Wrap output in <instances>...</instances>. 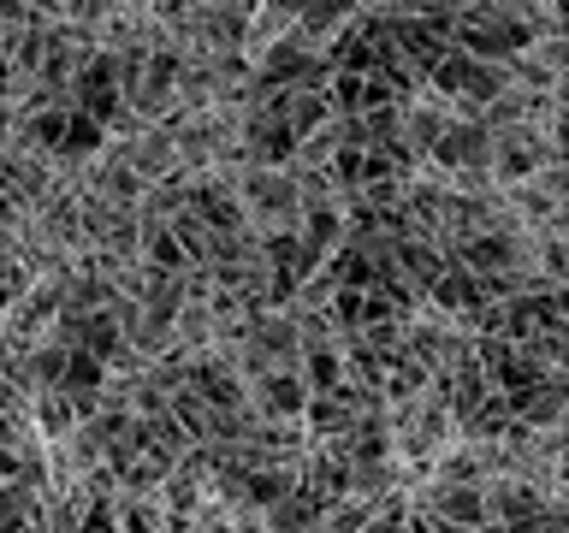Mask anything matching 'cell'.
<instances>
[{"mask_svg":"<svg viewBox=\"0 0 569 533\" xmlns=\"http://www.w3.org/2000/svg\"><path fill=\"white\" fill-rule=\"evenodd\" d=\"M510 533H563V504H551V510H540L533 522H522V527H510Z\"/></svg>","mask_w":569,"mask_h":533,"instance_id":"6","label":"cell"},{"mask_svg":"<svg viewBox=\"0 0 569 533\" xmlns=\"http://www.w3.org/2000/svg\"><path fill=\"white\" fill-rule=\"evenodd\" d=\"M327 119H332V113H327V101H320V95H297V89L284 95V131H291L297 142H309Z\"/></svg>","mask_w":569,"mask_h":533,"instance_id":"5","label":"cell"},{"mask_svg":"<svg viewBox=\"0 0 569 533\" xmlns=\"http://www.w3.org/2000/svg\"><path fill=\"white\" fill-rule=\"evenodd\" d=\"M492 137V190H516L528 184L540 167H551V160H563V149H551L546 131H533V124H516V131H487Z\"/></svg>","mask_w":569,"mask_h":533,"instance_id":"1","label":"cell"},{"mask_svg":"<svg viewBox=\"0 0 569 533\" xmlns=\"http://www.w3.org/2000/svg\"><path fill=\"white\" fill-rule=\"evenodd\" d=\"M243 391H249V409L261 421H302V409H309V385L297 380V368H267Z\"/></svg>","mask_w":569,"mask_h":533,"instance_id":"2","label":"cell"},{"mask_svg":"<svg viewBox=\"0 0 569 533\" xmlns=\"http://www.w3.org/2000/svg\"><path fill=\"white\" fill-rule=\"evenodd\" d=\"M119 149H124V167H131V172L142 178V190H149V184H160V178H172V172H178L172 137L160 131V124H142V131H137L131 142H119Z\"/></svg>","mask_w":569,"mask_h":533,"instance_id":"3","label":"cell"},{"mask_svg":"<svg viewBox=\"0 0 569 533\" xmlns=\"http://www.w3.org/2000/svg\"><path fill=\"white\" fill-rule=\"evenodd\" d=\"M30 426H36V439L60 444L71 426H78V409H71L66 391H42V398H30Z\"/></svg>","mask_w":569,"mask_h":533,"instance_id":"4","label":"cell"}]
</instances>
